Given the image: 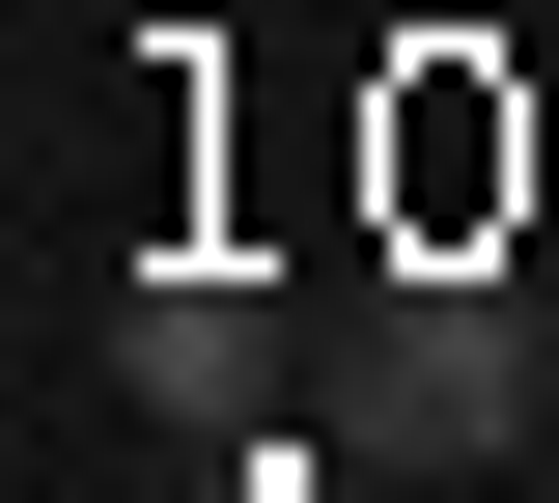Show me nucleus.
<instances>
[{
  "label": "nucleus",
  "instance_id": "1",
  "mask_svg": "<svg viewBox=\"0 0 559 503\" xmlns=\"http://www.w3.org/2000/svg\"><path fill=\"white\" fill-rule=\"evenodd\" d=\"M364 420H392V447H503V420H532V363H503L476 308H419V336H392V392H364Z\"/></svg>",
  "mask_w": 559,
  "mask_h": 503
},
{
  "label": "nucleus",
  "instance_id": "2",
  "mask_svg": "<svg viewBox=\"0 0 559 503\" xmlns=\"http://www.w3.org/2000/svg\"><path fill=\"white\" fill-rule=\"evenodd\" d=\"M252 336H280L252 280H140V392H252Z\"/></svg>",
  "mask_w": 559,
  "mask_h": 503
}]
</instances>
